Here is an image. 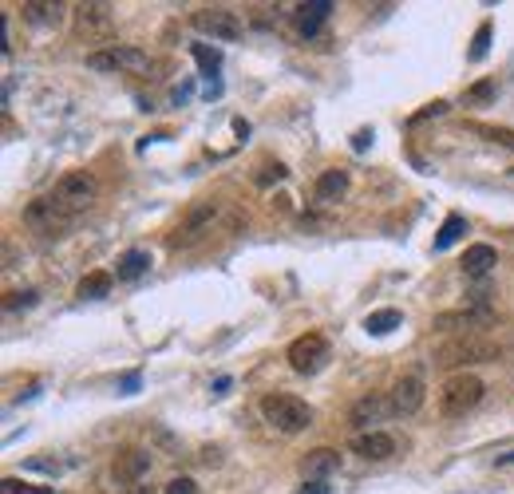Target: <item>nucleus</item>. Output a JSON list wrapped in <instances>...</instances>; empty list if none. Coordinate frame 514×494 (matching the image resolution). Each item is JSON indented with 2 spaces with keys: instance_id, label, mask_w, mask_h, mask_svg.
Returning <instances> with one entry per match:
<instances>
[{
  "instance_id": "2",
  "label": "nucleus",
  "mask_w": 514,
  "mask_h": 494,
  "mask_svg": "<svg viewBox=\"0 0 514 494\" xmlns=\"http://www.w3.org/2000/svg\"><path fill=\"white\" fill-rule=\"evenodd\" d=\"M48 198L68 218H80V214H87L95 206V198H100V182H95L87 170H72V174H63V179L52 186Z\"/></svg>"
},
{
  "instance_id": "25",
  "label": "nucleus",
  "mask_w": 514,
  "mask_h": 494,
  "mask_svg": "<svg viewBox=\"0 0 514 494\" xmlns=\"http://www.w3.org/2000/svg\"><path fill=\"white\" fill-rule=\"evenodd\" d=\"M467 131H471V135H483L487 142H499V147L514 150V131H510V127H490V123H467Z\"/></svg>"
},
{
  "instance_id": "5",
  "label": "nucleus",
  "mask_w": 514,
  "mask_h": 494,
  "mask_svg": "<svg viewBox=\"0 0 514 494\" xmlns=\"http://www.w3.org/2000/svg\"><path fill=\"white\" fill-rule=\"evenodd\" d=\"M87 68L92 72H131L143 75L150 72V56L135 44H107L100 52H87Z\"/></svg>"
},
{
  "instance_id": "7",
  "label": "nucleus",
  "mask_w": 514,
  "mask_h": 494,
  "mask_svg": "<svg viewBox=\"0 0 514 494\" xmlns=\"http://www.w3.org/2000/svg\"><path fill=\"white\" fill-rule=\"evenodd\" d=\"M499 321V313L490 305H467V309H451L440 313L432 321V328H443V333H459V336H479V328H490Z\"/></svg>"
},
{
  "instance_id": "11",
  "label": "nucleus",
  "mask_w": 514,
  "mask_h": 494,
  "mask_svg": "<svg viewBox=\"0 0 514 494\" xmlns=\"http://www.w3.org/2000/svg\"><path fill=\"white\" fill-rule=\"evenodd\" d=\"M72 16H75V36L87 44L112 36V5H75Z\"/></svg>"
},
{
  "instance_id": "15",
  "label": "nucleus",
  "mask_w": 514,
  "mask_h": 494,
  "mask_svg": "<svg viewBox=\"0 0 514 494\" xmlns=\"http://www.w3.org/2000/svg\"><path fill=\"white\" fill-rule=\"evenodd\" d=\"M336 467H341V451H333V447H316V451H309L305 455V463H301L305 479H313V482L329 479Z\"/></svg>"
},
{
  "instance_id": "31",
  "label": "nucleus",
  "mask_w": 514,
  "mask_h": 494,
  "mask_svg": "<svg viewBox=\"0 0 514 494\" xmlns=\"http://www.w3.org/2000/svg\"><path fill=\"white\" fill-rule=\"evenodd\" d=\"M32 301H36V293H8V301H5V309H20V305H32Z\"/></svg>"
},
{
  "instance_id": "36",
  "label": "nucleus",
  "mask_w": 514,
  "mask_h": 494,
  "mask_svg": "<svg viewBox=\"0 0 514 494\" xmlns=\"http://www.w3.org/2000/svg\"><path fill=\"white\" fill-rule=\"evenodd\" d=\"M502 463H514V451H510V455H502Z\"/></svg>"
},
{
  "instance_id": "14",
  "label": "nucleus",
  "mask_w": 514,
  "mask_h": 494,
  "mask_svg": "<svg viewBox=\"0 0 514 494\" xmlns=\"http://www.w3.org/2000/svg\"><path fill=\"white\" fill-rule=\"evenodd\" d=\"M353 451L360 459H368V463H384V459L396 455V439L384 435V431H364L353 439Z\"/></svg>"
},
{
  "instance_id": "18",
  "label": "nucleus",
  "mask_w": 514,
  "mask_h": 494,
  "mask_svg": "<svg viewBox=\"0 0 514 494\" xmlns=\"http://www.w3.org/2000/svg\"><path fill=\"white\" fill-rule=\"evenodd\" d=\"M495 261H499L495 246H471V249L463 254V261H459V266H463L467 277H487V273L495 269Z\"/></svg>"
},
{
  "instance_id": "9",
  "label": "nucleus",
  "mask_w": 514,
  "mask_h": 494,
  "mask_svg": "<svg viewBox=\"0 0 514 494\" xmlns=\"http://www.w3.org/2000/svg\"><path fill=\"white\" fill-rule=\"evenodd\" d=\"M190 24L202 32V36H214V40H242L246 36V24L238 13H229V8H199V13L190 16Z\"/></svg>"
},
{
  "instance_id": "32",
  "label": "nucleus",
  "mask_w": 514,
  "mask_h": 494,
  "mask_svg": "<svg viewBox=\"0 0 514 494\" xmlns=\"http://www.w3.org/2000/svg\"><path fill=\"white\" fill-rule=\"evenodd\" d=\"M273 179H277V182H281V179H286V167H281V162H277V167H266V170H261V174H257V182H261V186H269Z\"/></svg>"
},
{
  "instance_id": "16",
  "label": "nucleus",
  "mask_w": 514,
  "mask_h": 494,
  "mask_svg": "<svg viewBox=\"0 0 514 494\" xmlns=\"http://www.w3.org/2000/svg\"><path fill=\"white\" fill-rule=\"evenodd\" d=\"M329 13H333V0H313V5H301L297 16H293V20H297V32H301L305 40L316 36V32H321V24L329 20Z\"/></svg>"
},
{
  "instance_id": "23",
  "label": "nucleus",
  "mask_w": 514,
  "mask_h": 494,
  "mask_svg": "<svg viewBox=\"0 0 514 494\" xmlns=\"http://www.w3.org/2000/svg\"><path fill=\"white\" fill-rule=\"evenodd\" d=\"M467 234V218H459V214H451L447 222L440 226V234H435V249H447V246H455L459 237Z\"/></svg>"
},
{
  "instance_id": "30",
  "label": "nucleus",
  "mask_w": 514,
  "mask_h": 494,
  "mask_svg": "<svg viewBox=\"0 0 514 494\" xmlns=\"http://www.w3.org/2000/svg\"><path fill=\"white\" fill-rule=\"evenodd\" d=\"M162 494H199V482H194V479H170L167 482V487H162Z\"/></svg>"
},
{
  "instance_id": "12",
  "label": "nucleus",
  "mask_w": 514,
  "mask_h": 494,
  "mask_svg": "<svg viewBox=\"0 0 514 494\" xmlns=\"http://www.w3.org/2000/svg\"><path fill=\"white\" fill-rule=\"evenodd\" d=\"M428 400V383H423L420 372H408L392 383V412L396 415H415Z\"/></svg>"
},
{
  "instance_id": "35",
  "label": "nucleus",
  "mask_w": 514,
  "mask_h": 494,
  "mask_svg": "<svg viewBox=\"0 0 514 494\" xmlns=\"http://www.w3.org/2000/svg\"><path fill=\"white\" fill-rule=\"evenodd\" d=\"M127 494H150V487H143V482H135V487H131Z\"/></svg>"
},
{
  "instance_id": "22",
  "label": "nucleus",
  "mask_w": 514,
  "mask_h": 494,
  "mask_svg": "<svg viewBox=\"0 0 514 494\" xmlns=\"http://www.w3.org/2000/svg\"><path fill=\"white\" fill-rule=\"evenodd\" d=\"M112 273H87V277L80 281V289H75V296H83V301H100V296H107L112 293Z\"/></svg>"
},
{
  "instance_id": "27",
  "label": "nucleus",
  "mask_w": 514,
  "mask_h": 494,
  "mask_svg": "<svg viewBox=\"0 0 514 494\" xmlns=\"http://www.w3.org/2000/svg\"><path fill=\"white\" fill-rule=\"evenodd\" d=\"M0 494H56L52 487H28V482H20V479H5L0 482Z\"/></svg>"
},
{
  "instance_id": "10",
  "label": "nucleus",
  "mask_w": 514,
  "mask_h": 494,
  "mask_svg": "<svg viewBox=\"0 0 514 494\" xmlns=\"http://www.w3.org/2000/svg\"><path fill=\"white\" fill-rule=\"evenodd\" d=\"M286 360H289V368H293V372L309 376V372L325 368V360H329V340H325L321 333H305V336H297V340L289 344Z\"/></svg>"
},
{
  "instance_id": "4",
  "label": "nucleus",
  "mask_w": 514,
  "mask_h": 494,
  "mask_svg": "<svg viewBox=\"0 0 514 494\" xmlns=\"http://www.w3.org/2000/svg\"><path fill=\"white\" fill-rule=\"evenodd\" d=\"M483 395H487V383L483 380L459 372V376H451L440 388V412L447 415V420H463L467 412H475L479 403H483Z\"/></svg>"
},
{
  "instance_id": "1",
  "label": "nucleus",
  "mask_w": 514,
  "mask_h": 494,
  "mask_svg": "<svg viewBox=\"0 0 514 494\" xmlns=\"http://www.w3.org/2000/svg\"><path fill=\"white\" fill-rule=\"evenodd\" d=\"M502 344L487 336H455L447 344L435 348V368H467V364H487V360H499Z\"/></svg>"
},
{
  "instance_id": "34",
  "label": "nucleus",
  "mask_w": 514,
  "mask_h": 494,
  "mask_svg": "<svg viewBox=\"0 0 514 494\" xmlns=\"http://www.w3.org/2000/svg\"><path fill=\"white\" fill-rule=\"evenodd\" d=\"M123 392H139V372H131V376H123Z\"/></svg>"
},
{
  "instance_id": "33",
  "label": "nucleus",
  "mask_w": 514,
  "mask_h": 494,
  "mask_svg": "<svg viewBox=\"0 0 514 494\" xmlns=\"http://www.w3.org/2000/svg\"><path fill=\"white\" fill-rule=\"evenodd\" d=\"M301 494H329V487H325V482H305Z\"/></svg>"
},
{
  "instance_id": "6",
  "label": "nucleus",
  "mask_w": 514,
  "mask_h": 494,
  "mask_svg": "<svg viewBox=\"0 0 514 494\" xmlns=\"http://www.w3.org/2000/svg\"><path fill=\"white\" fill-rule=\"evenodd\" d=\"M218 214H222V206L218 202H194L190 206V214L179 222V229L167 237V246L170 249H182V246H194L199 237H206L214 229V222H218Z\"/></svg>"
},
{
  "instance_id": "21",
  "label": "nucleus",
  "mask_w": 514,
  "mask_h": 494,
  "mask_svg": "<svg viewBox=\"0 0 514 494\" xmlns=\"http://www.w3.org/2000/svg\"><path fill=\"white\" fill-rule=\"evenodd\" d=\"M147 269H150V254H147V249H127V254L119 257V266H115L119 281H135V277H143Z\"/></svg>"
},
{
  "instance_id": "3",
  "label": "nucleus",
  "mask_w": 514,
  "mask_h": 494,
  "mask_svg": "<svg viewBox=\"0 0 514 494\" xmlns=\"http://www.w3.org/2000/svg\"><path fill=\"white\" fill-rule=\"evenodd\" d=\"M261 415H266V423L277 427L281 435H297L313 423L309 403L297 400V395H286V392H269L266 400H261Z\"/></svg>"
},
{
  "instance_id": "24",
  "label": "nucleus",
  "mask_w": 514,
  "mask_h": 494,
  "mask_svg": "<svg viewBox=\"0 0 514 494\" xmlns=\"http://www.w3.org/2000/svg\"><path fill=\"white\" fill-rule=\"evenodd\" d=\"M400 321H403V316H400L396 309H380V313H372V316H368L364 328H368L372 336H388L392 328H400Z\"/></svg>"
},
{
  "instance_id": "28",
  "label": "nucleus",
  "mask_w": 514,
  "mask_h": 494,
  "mask_svg": "<svg viewBox=\"0 0 514 494\" xmlns=\"http://www.w3.org/2000/svg\"><path fill=\"white\" fill-rule=\"evenodd\" d=\"M487 48H490V20H483V24H479V32H475V40H471V60H483Z\"/></svg>"
},
{
  "instance_id": "8",
  "label": "nucleus",
  "mask_w": 514,
  "mask_h": 494,
  "mask_svg": "<svg viewBox=\"0 0 514 494\" xmlns=\"http://www.w3.org/2000/svg\"><path fill=\"white\" fill-rule=\"evenodd\" d=\"M24 226L36 229V234H44V237H63L75 226V218L63 214L52 198H36V202L24 206Z\"/></svg>"
},
{
  "instance_id": "17",
  "label": "nucleus",
  "mask_w": 514,
  "mask_h": 494,
  "mask_svg": "<svg viewBox=\"0 0 514 494\" xmlns=\"http://www.w3.org/2000/svg\"><path fill=\"white\" fill-rule=\"evenodd\" d=\"M313 194H316V202H341L348 194V170H325L321 179H316Z\"/></svg>"
},
{
  "instance_id": "20",
  "label": "nucleus",
  "mask_w": 514,
  "mask_h": 494,
  "mask_svg": "<svg viewBox=\"0 0 514 494\" xmlns=\"http://www.w3.org/2000/svg\"><path fill=\"white\" fill-rule=\"evenodd\" d=\"M63 13H68V8L52 5V0H28L24 5V20H32V24H40V28H56Z\"/></svg>"
},
{
  "instance_id": "29",
  "label": "nucleus",
  "mask_w": 514,
  "mask_h": 494,
  "mask_svg": "<svg viewBox=\"0 0 514 494\" xmlns=\"http://www.w3.org/2000/svg\"><path fill=\"white\" fill-rule=\"evenodd\" d=\"M495 99V83L483 80V83H475L471 92H467V103H490Z\"/></svg>"
},
{
  "instance_id": "26",
  "label": "nucleus",
  "mask_w": 514,
  "mask_h": 494,
  "mask_svg": "<svg viewBox=\"0 0 514 494\" xmlns=\"http://www.w3.org/2000/svg\"><path fill=\"white\" fill-rule=\"evenodd\" d=\"M190 56L199 60L202 75H214L218 68H222V52H218V48H210V44H194V48H190Z\"/></svg>"
},
{
  "instance_id": "19",
  "label": "nucleus",
  "mask_w": 514,
  "mask_h": 494,
  "mask_svg": "<svg viewBox=\"0 0 514 494\" xmlns=\"http://www.w3.org/2000/svg\"><path fill=\"white\" fill-rule=\"evenodd\" d=\"M384 412H388V403L380 400V395H364V400L353 403L348 423H353V427H372V423H380V415H384Z\"/></svg>"
},
{
  "instance_id": "13",
  "label": "nucleus",
  "mask_w": 514,
  "mask_h": 494,
  "mask_svg": "<svg viewBox=\"0 0 514 494\" xmlns=\"http://www.w3.org/2000/svg\"><path fill=\"white\" fill-rule=\"evenodd\" d=\"M155 467V459L143 447H123L115 459H112V475L119 482H127V487H135V482H143V475Z\"/></svg>"
}]
</instances>
